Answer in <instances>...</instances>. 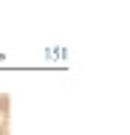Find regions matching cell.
Listing matches in <instances>:
<instances>
[{
    "label": "cell",
    "instance_id": "obj_2",
    "mask_svg": "<svg viewBox=\"0 0 130 135\" xmlns=\"http://www.w3.org/2000/svg\"><path fill=\"white\" fill-rule=\"evenodd\" d=\"M0 135H11V127H9V118L0 121Z\"/></svg>",
    "mask_w": 130,
    "mask_h": 135
},
{
    "label": "cell",
    "instance_id": "obj_1",
    "mask_svg": "<svg viewBox=\"0 0 130 135\" xmlns=\"http://www.w3.org/2000/svg\"><path fill=\"white\" fill-rule=\"evenodd\" d=\"M9 93H0V115L3 118H9Z\"/></svg>",
    "mask_w": 130,
    "mask_h": 135
}]
</instances>
